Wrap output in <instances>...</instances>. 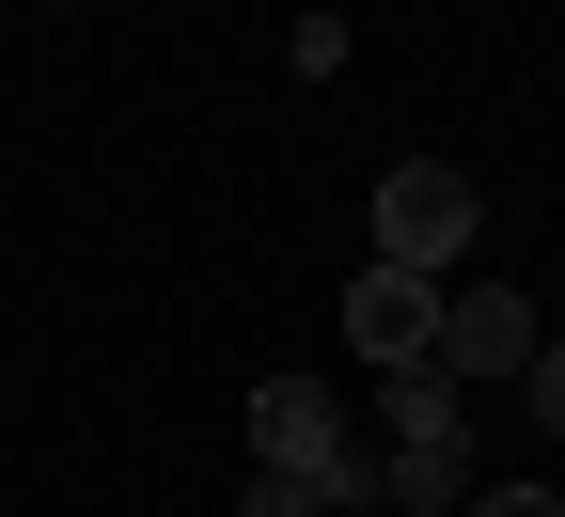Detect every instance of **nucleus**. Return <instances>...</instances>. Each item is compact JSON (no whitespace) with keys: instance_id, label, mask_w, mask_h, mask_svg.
I'll return each mask as SVG.
<instances>
[{"instance_id":"nucleus-1","label":"nucleus","mask_w":565,"mask_h":517,"mask_svg":"<svg viewBox=\"0 0 565 517\" xmlns=\"http://www.w3.org/2000/svg\"><path fill=\"white\" fill-rule=\"evenodd\" d=\"M252 471H299L330 517L393 502V455H362V439H345V392H315V377H267L252 392Z\"/></svg>"},{"instance_id":"nucleus-2","label":"nucleus","mask_w":565,"mask_h":517,"mask_svg":"<svg viewBox=\"0 0 565 517\" xmlns=\"http://www.w3.org/2000/svg\"><path fill=\"white\" fill-rule=\"evenodd\" d=\"M471 173H440V158H393L377 173V267H424V282H440L456 251H471Z\"/></svg>"},{"instance_id":"nucleus-3","label":"nucleus","mask_w":565,"mask_h":517,"mask_svg":"<svg viewBox=\"0 0 565 517\" xmlns=\"http://www.w3.org/2000/svg\"><path fill=\"white\" fill-rule=\"evenodd\" d=\"M534 299H519V282H456V299H440V377H534Z\"/></svg>"},{"instance_id":"nucleus-4","label":"nucleus","mask_w":565,"mask_h":517,"mask_svg":"<svg viewBox=\"0 0 565 517\" xmlns=\"http://www.w3.org/2000/svg\"><path fill=\"white\" fill-rule=\"evenodd\" d=\"M345 345H362L377 377H393V360H440V282H424V267H362V282H345Z\"/></svg>"},{"instance_id":"nucleus-5","label":"nucleus","mask_w":565,"mask_h":517,"mask_svg":"<svg viewBox=\"0 0 565 517\" xmlns=\"http://www.w3.org/2000/svg\"><path fill=\"white\" fill-rule=\"evenodd\" d=\"M393 502H408V517H456V502H471V423H456V439H393Z\"/></svg>"},{"instance_id":"nucleus-6","label":"nucleus","mask_w":565,"mask_h":517,"mask_svg":"<svg viewBox=\"0 0 565 517\" xmlns=\"http://www.w3.org/2000/svg\"><path fill=\"white\" fill-rule=\"evenodd\" d=\"M377 408H393V439H456V423H471V377H440V360H393Z\"/></svg>"},{"instance_id":"nucleus-7","label":"nucleus","mask_w":565,"mask_h":517,"mask_svg":"<svg viewBox=\"0 0 565 517\" xmlns=\"http://www.w3.org/2000/svg\"><path fill=\"white\" fill-rule=\"evenodd\" d=\"M236 517H330V502H315L299 471H252V502H236Z\"/></svg>"},{"instance_id":"nucleus-8","label":"nucleus","mask_w":565,"mask_h":517,"mask_svg":"<svg viewBox=\"0 0 565 517\" xmlns=\"http://www.w3.org/2000/svg\"><path fill=\"white\" fill-rule=\"evenodd\" d=\"M534 423H550V439H565V330H550V345H534Z\"/></svg>"},{"instance_id":"nucleus-9","label":"nucleus","mask_w":565,"mask_h":517,"mask_svg":"<svg viewBox=\"0 0 565 517\" xmlns=\"http://www.w3.org/2000/svg\"><path fill=\"white\" fill-rule=\"evenodd\" d=\"M471 517H565V502H550V486H487Z\"/></svg>"}]
</instances>
